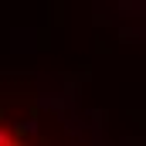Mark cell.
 Masks as SVG:
<instances>
[{"mask_svg":"<svg viewBox=\"0 0 146 146\" xmlns=\"http://www.w3.org/2000/svg\"><path fill=\"white\" fill-rule=\"evenodd\" d=\"M0 146H41V143L27 129H21L14 122H0Z\"/></svg>","mask_w":146,"mask_h":146,"instance_id":"1","label":"cell"}]
</instances>
